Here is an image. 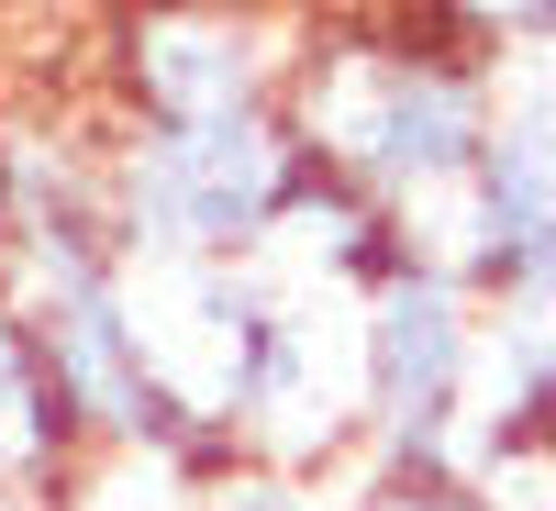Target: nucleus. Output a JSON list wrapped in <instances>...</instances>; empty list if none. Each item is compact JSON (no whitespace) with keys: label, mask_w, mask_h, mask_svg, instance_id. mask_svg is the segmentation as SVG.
Here are the masks:
<instances>
[{"label":"nucleus","mask_w":556,"mask_h":511,"mask_svg":"<svg viewBox=\"0 0 556 511\" xmlns=\"http://www.w3.org/2000/svg\"><path fill=\"white\" fill-rule=\"evenodd\" d=\"M468 379H479V290L424 256H390L367 278V456L356 468L445 478Z\"/></svg>","instance_id":"nucleus-2"},{"label":"nucleus","mask_w":556,"mask_h":511,"mask_svg":"<svg viewBox=\"0 0 556 511\" xmlns=\"http://www.w3.org/2000/svg\"><path fill=\"white\" fill-rule=\"evenodd\" d=\"M290 56L256 0H134L112 34L123 123H223V112H278L290 101Z\"/></svg>","instance_id":"nucleus-3"},{"label":"nucleus","mask_w":556,"mask_h":511,"mask_svg":"<svg viewBox=\"0 0 556 511\" xmlns=\"http://www.w3.org/2000/svg\"><path fill=\"white\" fill-rule=\"evenodd\" d=\"M312 178L290 112H223V123H112L101 190L123 256H245L278 201Z\"/></svg>","instance_id":"nucleus-1"},{"label":"nucleus","mask_w":556,"mask_h":511,"mask_svg":"<svg viewBox=\"0 0 556 511\" xmlns=\"http://www.w3.org/2000/svg\"><path fill=\"white\" fill-rule=\"evenodd\" d=\"M334 511H490L468 478H401V468H345Z\"/></svg>","instance_id":"nucleus-4"}]
</instances>
